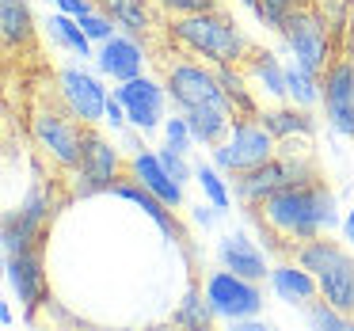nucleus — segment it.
I'll list each match as a JSON object with an SVG mask.
<instances>
[{
	"instance_id": "nucleus-1",
	"label": "nucleus",
	"mask_w": 354,
	"mask_h": 331,
	"mask_svg": "<svg viewBox=\"0 0 354 331\" xmlns=\"http://www.w3.org/2000/svg\"><path fill=\"white\" fill-rule=\"evenodd\" d=\"M252 214H255V221H259L270 236H278V244H286V247L301 244V240H313V236H320V232L343 229L339 198L320 176L274 191L263 206H255Z\"/></svg>"
},
{
	"instance_id": "nucleus-2",
	"label": "nucleus",
	"mask_w": 354,
	"mask_h": 331,
	"mask_svg": "<svg viewBox=\"0 0 354 331\" xmlns=\"http://www.w3.org/2000/svg\"><path fill=\"white\" fill-rule=\"evenodd\" d=\"M168 31L176 39V46H183L191 57H202L209 65H244L255 50L248 42V35L240 31V23L229 19L221 8L176 16Z\"/></svg>"
},
{
	"instance_id": "nucleus-3",
	"label": "nucleus",
	"mask_w": 354,
	"mask_h": 331,
	"mask_svg": "<svg viewBox=\"0 0 354 331\" xmlns=\"http://www.w3.org/2000/svg\"><path fill=\"white\" fill-rule=\"evenodd\" d=\"M293 259L316 274L324 301H331L339 312L354 316V247H346L343 240H331L328 232H320L313 240L293 244Z\"/></svg>"
},
{
	"instance_id": "nucleus-4",
	"label": "nucleus",
	"mask_w": 354,
	"mask_h": 331,
	"mask_svg": "<svg viewBox=\"0 0 354 331\" xmlns=\"http://www.w3.org/2000/svg\"><path fill=\"white\" fill-rule=\"evenodd\" d=\"M282 141L263 126L259 115H244L232 122V130L209 149V160L225 171V176H240V171H252L259 164H267L278 153Z\"/></svg>"
},
{
	"instance_id": "nucleus-5",
	"label": "nucleus",
	"mask_w": 354,
	"mask_h": 331,
	"mask_svg": "<svg viewBox=\"0 0 354 331\" xmlns=\"http://www.w3.org/2000/svg\"><path fill=\"white\" fill-rule=\"evenodd\" d=\"M313 176H316V168H313L308 156L274 153L267 164H259V168L232 176V194H236V202L244 209H255V206H263L274 191H282V187H290V183H301V179H313Z\"/></svg>"
},
{
	"instance_id": "nucleus-6",
	"label": "nucleus",
	"mask_w": 354,
	"mask_h": 331,
	"mask_svg": "<svg viewBox=\"0 0 354 331\" xmlns=\"http://www.w3.org/2000/svg\"><path fill=\"white\" fill-rule=\"evenodd\" d=\"M84 130L88 126L80 122L69 107L65 111L39 107L31 115V141L42 149V156H50L62 171H73L80 164V153H84Z\"/></svg>"
},
{
	"instance_id": "nucleus-7",
	"label": "nucleus",
	"mask_w": 354,
	"mask_h": 331,
	"mask_svg": "<svg viewBox=\"0 0 354 331\" xmlns=\"http://www.w3.org/2000/svg\"><path fill=\"white\" fill-rule=\"evenodd\" d=\"M282 39H286V46H290V62L305 65L316 77H324V69L335 62V35H331V27L316 16L313 4L290 12V19H286V27H282Z\"/></svg>"
},
{
	"instance_id": "nucleus-8",
	"label": "nucleus",
	"mask_w": 354,
	"mask_h": 331,
	"mask_svg": "<svg viewBox=\"0 0 354 331\" xmlns=\"http://www.w3.org/2000/svg\"><path fill=\"white\" fill-rule=\"evenodd\" d=\"M202 290H206L217 320H225V323H244L263 312V282H252V278L236 274L229 267L209 270L202 278Z\"/></svg>"
},
{
	"instance_id": "nucleus-9",
	"label": "nucleus",
	"mask_w": 354,
	"mask_h": 331,
	"mask_svg": "<svg viewBox=\"0 0 354 331\" xmlns=\"http://www.w3.org/2000/svg\"><path fill=\"white\" fill-rule=\"evenodd\" d=\"M69 176H73V194H77V198L103 194L122 179V153H118L95 126H88L84 130V153H80V164Z\"/></svg>"
},
{
	"instance_id": "nucleus-10",
	"label": "nucleus",
	"mask_w": 354,
	"mask_h": 331,
	"mask_svg": "<svg viewBox=\"0 0 354 331\" xmlns=\"http://www.w3.org/2000/svg\"><path fill=\"white\" fill-rule=\"evenodd\" d=\"M164 84H168V95L179 111L191 107H206V103H225L221 80H217V65L202 62V57H179V62H168L164 69ZM229 107V103H225Z\"/></svg>"
},
{
	"instance_id": "nucleus-11",
	"label": "nucleus",
	"mask_w": 354,
	"mask_h": 331,
	"mask_svg": "<svg viewBox=\"0 0 354 331\" xmlns=\"http://www.w3.org/2000/svg\"><path fill=\"white\" fill-rule=\"evenodd\" d=\"M103 73L100 69H84V65H62L57 69V100L62 107H69L84 126H100L107 115V100L111 88H103Z\"/></svg>"
},
{
	"instance_id": "nucleus-12",
	"label": "nucleus",
	"mask_w": 354,
	"mask_h": 331,
	"mask_svg": "<svg viewBox=\"0 0 354 331\" xmlns=\"http://www.w3.org/2000/svg\"><path fill=\"white\" fill-rule=\"evenodd\" d=\"M50 214H54V206H50L46 187L31 183V191L24 194V202L4 214V232H0V240H4V255L42 247V232H46V225H50Z\"/></svg>"
},
{
	"instance_id": "nucleus-13",
	"label": "nucleus",
	"mask_w": 354,
	"mask_h": 331,
	"mask_svg": "<svg viewBox=\"0 0 354 331\" xmlns=\"http://www.w3.org/2000/svg\"><path fill=\"white\" fill-rule=\"evenodd\" d=\"M320 103H324V122L331 133L354 141V57L343 54L324 69L320 77Z\"/></svg>"
},
{
	"instance_id": "nucleus-14",
	"label": "nucleus",
	"mask_w": 354,
	"mask_h": 331,
	"mask_svg": "<svg viewBox=\"0 0 354 331\" xmlns=\"http://www.w3.org/2000/svg\"><path fill=\"white\" fill-rule=\"evenodd\" d=\"M115 92V100L126 107V115H130V126L141 133H153L164 126V118H168V84L164 80H153L149 73H141V77L133 80H122L118 88H111Z\"/></svg>"
},
{
	"instance_id": "nucleus-15",
	"label": "nucleus",
	"mask_w": 354,
	"mask_h": 331,
	"mask_svg": "<svg viewBox=\"0 0 354 331\" xmlns=\"http://www.w3.org/2000/svg\"><path fill=\"white\" fill-rule=\"evenodd\" d=\"M92 62H95V69H100L107 80L122 84V80H133V77H141V73H145L149 54H145V46H141L138 35L118 31V35H111L107 42H100V46H95Z\"/></svg>"
},
{
	"instance_id": "nucleus-16",
	"label": "nucleus",
	"mask_w": 354,
	"mask_h": 331,
	"mask_svg": "<svg viewBox=\"0 0 354 331\" xmlns=\"http://www.w3.org/2000/svg\"><path fill=\"white\" fill-rule=\"evenodd\" d=\"M4 274H8L12 293L19 297V305H24L27 312L46 301V267H42V247L4 255Z\"/></svg>"
},
{
	"instance_id": "nucleus-17",
	"label": "nucleus",
	"mask_w": 354,
	"mask_h": 331,
	"mask_svg": "<svg viewBox=\"0 0 354 331\" xmlns=\"http://www.w3.org/2000/svg\"><path fill=\"white\" fill-rule=\"evenodd\" d=\"M214 255H217V267H229V270H236V274L252 278V282H267V278H270L267 255H263V247L255 244L244 229L225 232V236L217 240Z\"/></svg>"
},
{
	"instance_id": "nucleus-18",
	"label": "nucleus",
	"mask_w": 354,
	"mask_h": 331,
	"mask_svg": "<svg viewBox=\"0 0 354 331\" xmlns=\"http://www.w3.org/2000/svg\"><path fill=\"white\" fill-rule=\"evenodd\" d=\"M130 176L138 179L141 187H149L164 206H171V209L183 206V183L164 168V160H160L156 149H138V153L130 156Z\"/></svg>"
},
{
	"instance_id": "nucleus-19",
	"label": "nucleus",
	"mask_w": 354,
	"mask_h": 331,
	"mask_svg": "<svg viewBox=\"0 0 354 331\" xmlns=\"http://www.w3.org/2000/svg\"><path fill=\"white\" fill-rule=\"evenodd\" d=\"M270 293H274L282 305H293V308H305L320 297V282L308 267H301L297 259H286V263H274L270 267V278H267Z\"/></svg>"
},
{
	"instance_id": "nucleus-20",
	"label": "nucleus",
	"mask_w": 354,
	"mask_h": 331,
	"mask_svg": "<svg viewBox=\"0 0 354 331\" xmlns=\"http://www.w3.org/2000/svg\"><path fill=\"white\" fill-rule=\"evenodd\" d=\"M107 194H115V198H122V202H130V206H138L145 217H153V221H156V229H160L164 236L171 240V244H183V232H179L176 209H171V206H164V202L156 198V194L149 191V187H141L133 176H130V179H118V183L111 187Z\"/></svg>"
},
{
	"instance_id": "nucleus-21",
	"label": "nucleus",
	"mask_w": 354,
	"mask_h": 331,
	"mask_svg": "<svg viewBox=\"0 0 354 331\" xmlns=\"http://www.w3.org/2000/svg\"><path fill=\"white\" fill-rule=\"evenodd\" d=\"M244 73L252 80L255 92H267L274 103L290 100V84H286V65L278 62L270 50H252V57L244 62Z\"/></svg>"
},
{
	"instance_id": "nucleus-22",
	"label": "nucleus",
	"mask_w": 354,
	"mask_h": 331,
	"mask_svg": "<svg viewBox=\"0 0 354 331\" xmlns=\"http://www.w3.org/2000/svg\"><path fill=\"white\" fill-rule=\"evenodd\" d=\"M187 115V126H191L194 141H198L202 149H214L217 141L225 138V133L232 130V122H236V115H232L225 103H206V107H191L183 111Z\"/></svg>"
},
{
	"instance_id": "nucleus-23",
	"label": "nucleus",
	"mask_w": 354,
	"mask_h": 331,
	"mask_svg": "<svg viewBox=\"0 0 354 331\" xmlns=\"http://www.w3.org/2000/svg\"><path fill=\"white\" fill-rule=\"evenodd\" d=\"M259 118L278 141H290V138L308 141L316 133V118L308 115L305 107H297V103H278V107H270V111H259Z\"/></svg>"
},
{
	"instance_id": "nucleus-24",
	"label": "nucleus",
	"mask_w": 354,
	"mask_h": 331,
	"mask_svg": "<svg viewBox=\"0 0 354 331\" xmlns=\"http://www.w3.org/2000/svg\"><path fill=\"white\" fill-rule=\"evenodd\" d=\"M217 80H221V92H225V103L236 118L244 115H259V103H255V88L248 80L244 65H217Z\"/></svg>"
},
{
	"instance_id": "nucleus-25",
	"label": "nucleus",
	"mask_w": 354,
	"mask_h": 331,
	"mask_svg": "<svg viewBox=\"0 0 354 331\" xmlns=\"http://www.w3.org/2000/svg\"><path fill=\"white\" fill-rule=\"evenodd\" d=\"M46 35H50V42H57L62 50L77 54L80 62H84V57H95V42L88 39L84 27H80V19L69 16V12H54V16H46Z\"/></svg>"
},
{
	"instance_id": "nucleus-26",
	"label": "nucleus",
	"mask_w": 354,
	"mask_h": 331,
	"mask_svg": "<svg viewBox=\"0 0 354 331\" xmlns=\"http://www.w3.org/2000/svg\"><path fill=\"white\" fill-rule=\"evenodd\" d=\"M0 35L8 50H19L35 39V19L24 0H0Z\"/></svg>"
},
{
	"instance_id": "nucleus-27",
	"label": "nucleus",
	"mask_w": 354,
	"mask_h": 331,
	"mask_svg": "<svg viewBox=\"0 0 354 331\" xmlns=\"http://www.w3.org/2000/svg\"><path fill=\"white\" fill-rule=\"evenodd\" d=\"M107 16H115V23L122 27V31L138 35V39H145L149 31H153V12H149V0H95Z\"/></svg>"
},
{
	"instance_id": "nucleus-28",
	"label": "nucleus",
	"mask_w": 354,
	"mask_h": 331,
	"mask_svg": "<svg viewBox=\"0 0 354 331\" xmlns=\"http://www.w3.org/2000/svg\"><path fill=\"white\" fill-rule=\"evenodd\" d=\"M229 179H232V176H225V171L217 168L214 160H198V164H194V183L202 187V198L214 202L221 214H229L232 202H236V194H232Z\"/></svg>"
},
{
	"instance_id": "nucleus-29",
	"label": "nucleus",
	"mask_w": 354,
	"mask_h": 331,
	"mask_svg": "<svg viewBox=\"0 0 354 331\" xmlns=\"http://www.w3.org/2000/svg\"><path fill=\"white\" fill-rule=\"evenodd\" d=\"M171 320L183 323V328H209V323L217 320V312H214V305H209L206 290H202V285H191V290L183 293V301H179Z\"/></svg>"
},
{
	"instance_id": "nucleus-30",
	"label": "nucleus",
	"mask_w": 354,
	"mask_h": 331,
	"mask_svg": "<svg viewBox=\"0 0 354 331\" xmlns=\"http://www.w3.org/2000/svg\"><path fill=\"white\" fill-rule=\"evenodd\" d=\"M286 84H290V103H297V107L313 111L320 103V77L308 73L305 65L286 62Z\"/></svg>"
},
{
	"instance_id": "nucleus-31",
	"label": "nucleus",
	"mask_w": 354,
	"mask_h": 331,
	"mask_svg": "<svg viewBox=\"0 0 354 331\" xmlns=\"http://www.w3.org/2000/svg\"><path fill=\"white\" fill-rule=\"evenodd\" d=\"M301 312H305V323L313 331H346V328H354V316L339 312V308L331 305V301H324V297H316L313 305H305Z\"/></svg>"
},
{
	"instance_id": "nucleus-32",
	"label": "nucleus",
	"mask_w": 354,
	"mask_h": 331,
	"mask_svg": "<svg viewBox=\"0 0 354 331\" xmlns=\"http://www.w3.org/2000/svg\"><path fill=\"white\" fill-rule=\"evenodd\" d=\"M308 4H313L316 16L331 27V35H343L346 23H351V16H354V0H308Z\"/></svg>"
},
{
	"instance_id": "nucleus-33",
	"label": "nucleus",
	"mask_w": 354,
	"mask_h": 331,
	"mask_svg": "<svg viewBox=\"0 0 354 331\" xmlns=\"http://www.w3.org/2000/svg\"><path fill=\"white\" fill-rule=\"evenodd\" d=\"M77 19H80V27H84V35L95 42V46H100V42H107L111 35H118V31H122V27L115 23V16H107V12L100 8V4H95V8H88L84 16H77Z\"/></svg>"
},
{
	"instance_id": "nucleus-34",
	"label": "nucleus",
	"mask_w": 354,
	"mask_h": 331,
	"mask_svg": "<svg viewBox=\"0 0 354 331\" xmlns=\"http://www.w3.org/2000/svg\"><path fill=\"white\" fill-rule=\"evenodd\" d=\"M164 145H171L176 149V153H187L191 156V149L198 145V141H194V133H191V126H187V115L183 111H179L176 118H164Z\"/></svg>"
},
{
	"instance_id": "nucleus-35",
	"label": "nucleus",
	"mask_w": 354,
	"mask_h": 331,
	"mask_svg": "<svg viewBox=\"0 0 354 331\" xmlns=\"http://www.w3.org/2000/svg\"><path fill=\"white\" fill-rule=\"evenodd\" d=\"M156 153H160V160H164V168H168L171 171V176H176L179 179V183H191V179H194V164L191 160H187V153H176V149H171V145H164V149H156Z\"/></svg>"
},
{
	"instance_id": "nucleus-36",
	"label": "nucleus",
	"mask_w": 354,
	"mask_h": 331,
	"mask_svg": "<svg viewBox=\"0 0 354 331\" xmlns=\"http://www.w3.org/2000/svg\"><path fill=\"white\" fill-rule=\"evenodd\" d=\"M153 4H160V8L171 12V16H191V12L217 8V0H153Z\"/></svg>"
},
{
	"instance_id": "nucleus-37",
	"label": "nucleus",
	"mask_w": 354,
	"mask_h": 331,
	"mask_svg": "<svg viewBox=\"0 0 354 331\" xmlns=\"http://www.w3.org/2000/svg\"><path fill=\"white\" fill-rule=\"evenodd\" d=\"M103 126H111L115 133H122L126 126H130V115H126V107L115 100V92H111V100H107V115H103Z\"/></svg>"
},
{
	"instance_id": "nucleus-38",
	"label": "nucleus",
	"mask_w": 354,
	"mask_h": 331,
	"mask_svg": "<svg viewBox=\"0 0 354 331\" xmlns=\"http://www.w3.org/2000/svg\"><path fill=\"white\" fill-rule=\"evenodd\" d=\"M191 217H194V225H198V229H209V225H214L217 217H225V214L214 206V202H198V206L191 209Z\"/></svg>"
},
{
	"instance_id": "nucleus-39",
	"label": "nucleus",
	"mask_w": 354,
	"mask_h": 331,
	"mask_svg": "<svg viewBox=\"0 0 354 331\" xmlns=\"http://www.w3.org/2000/svg\"><path fill=\"white\" fill-rule=\"evenodd\" d=\"M57 12H69V16H84L88 8H95V0H50Z\"/></svg>"
},
{
	"instance_id": "nucleus-40",
	"label": "nucleus",
	"mask_w": 354,
	"mask_h": 331,
	"mask_svg": "<svg viewBox=\"0 0 354 331\" xmlns=\"http://www.w3.org/2000/svg\"><path fill=\"white\" fill-rule=\"evenodd\" d=\"M339 240H343L346 247H354V206L343 214V229H339Z\"/></svg>"
},
{
	"instance_id": "nucleus-41",
	"label": "nucleus",
	"mask_w": 354,
	"mask_h": 331,
	"mask_svg": "<svg viewBox=\"0 0 354 331\" xmlns=\"http://www.w3.org/2000/svg\"><path fill=\"white\" fill-rule=\"evenodd\" d=\"M259 4H270V8H278V12H286V16H290L293 8H305L308 0H259Z\"/></svg>"
},
{
	"instance_id": "nucleus-42",
	"label": "nucleus",
	"mask_w": 354,
	"mask_h": 331,
	"mask_svg": "<svg viewBox=\"0 0 354 331\" xmlns=\"http://www.w3.org/2000/svg\"><path fill=\"white\" fill-rule=\"evenodd\" d=\"M343 54H351L354 57V16H351V23H346V31H343Z\"/></svg>"
},
{
	"instance_id": "nucleus-43",
	"label": "nucleus",
	"mask_w": 354,
	"mask_h": 331,
	"mask_svg": "<svg viewBox=\"0 0 354 331\" xmlns=\"http://www.w3.org/2000/svg\"><path fill=\"white\" fill-rule=\"evenodd\" d=\"M12 320H16V316H12V308L4 305V308H0V323H4V328H12Z\"/></svg>"
},
{
	"instance_id": "nucleus-44",
	"label": "nucleus",
	"mask_w": 354,
	"mask_h": 331,
	"mask_svg": "<svg viewBox=\"0 0 354 331\" xmlns=\"http://www.w3.org/2000/svg\"><path fill=\"white\" fill-rule=\"evenodd\" d=\"M236 4H244V8H252V12L259 8V0H236Z\"/></svg>"
}]
</instances>
